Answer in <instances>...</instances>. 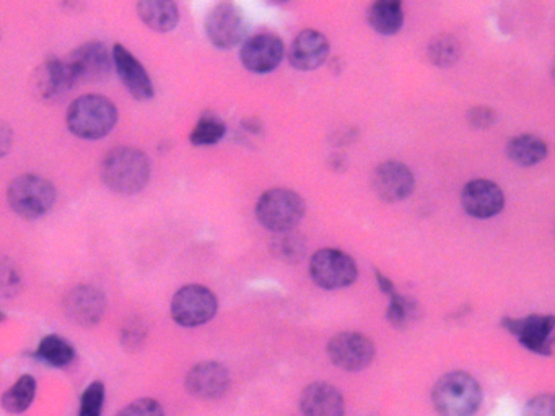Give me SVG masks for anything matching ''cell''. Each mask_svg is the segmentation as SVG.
Masks as SVG:
<instances>
[{
	"mask_svg": "<svg viewBox=\"0 0 555 416\" xmlns=\"http://www.w3.org/2000/svg\"><path fill=\"white\" fill-rule=\"evenodd\" d=\"M499 116L495 113L494 109L487 108V106H476L468 113V121L472 129L486 130L495 126Z\"/></svg>",
	"mask_w": 555,
	"mask_h": 416,
	"instance_id": "35",
	"label": "cell"
},
{
	"mask_svg": "<svg viewBox=\"0 0 555 416\" xmlns=\"http://www.w3.org/2000/svg\"><path fill=\"white\" fill-rule=\"evenodd\" d=\"M219 311V299L207 286H181L171 299L170 314L173 321L184 329H196L214 319Z\"/></svg>",
	"mask_w": 555,
	"mask_h": 416,
	"instance_id": "6",
	"label": "cell"
},
{
	"mask_svg": "<svg viewBox=\"0 0 555 416\" xmlns=\"http://www.w3.org/2000/svg\"><path fill=\"white\" fill-rule=\"evenodd\" d=\"M241 127H243L246 132H251V134H261L263 122L259 121L258 117H248L245 121H241Z\"/></svg>",
	"mask_w": 555,
	"mask_h": 416,
	"instance_id": "38",
	"label": "cell"
},
{
	"mask_svg": "<svg viewBox=\"0 0 555 416\" xmlns=\"http://www.w3.org/2000/svg\"><path fill=\"white\" fill-rule=\"evenodd\" d=\"M116 416H165V410L158 400L142 397L126 405Z\"/></svg>",
	"mask_w": 555,
	"mask_h": 416,
	"instance_id": "32",
	"label": "cell"
},
{
	"mask_svg": "<svg viewBox=\"0 0 555 416\" xmlns=\"http://www.w3.org/2000/svg\"><path fill=\"white\" fill-rule=\"evenodd\" d=\"M502 327L534 355L551 356L554 351V316L503 317Z\"/></svg>",
	"mask_w": 555,
	"mask_h": 416,
	"instance_id": "8",
	"label": "cell"
},
{
	"mask_svg": "<svg viewBox=\"0 0 555 416\" xmlns=\"http://www.w3.org/2000/svg\"><path fill=\"white\" fill-rule=\"evenodd\" d=\"M300 408L305 416H344L342 394L328 382H313L303 389Z\"/></svg>",
	"mask_w": 555,
	"mask_h": 416,
	"instance_id": "20",
	"label": "cell"
},
{
	"mask_svg": "<svg viewBox=\"0 0 555 416\" xmlns=\"http://www.w3.org/2000/svg\"><path fill=\"white\" fill-rule=\"evenodd\" d=\"M372 187L378 199L396 204L406 200L414 192L416 176L401 161H385L373 171Z\"/></svg>",
	"mask_w": 555,
	"mask_h": 416,
	"instance_id": "13",
	"label": "cell"
},
{
	"mask_svg": "<svg viewBox=\"0 0 555 416\" xmlns=\"http://www.w3.org/2000/svg\"><path fill=\"white\" fill-rule=\"evenodd\" d=\"M116 104L103 95H82L72 101L66 114L70 134L82 140L105 139L118 124Z\"/></svg>",
	"mask_w": 555,
	"mask_h": 416,
	"instance_id": "2",
	"label": "cell"
},
{
	"mask_svg": "<svg viewBox=\"0 0 555 416\" xmlns=\"http://www.w3.org/2000/svg\"><path fill=\"white\" fill-rule=\"evenodd\" d=\"M331 168H336V169L346 168V160L342 158V155L331 156Z\"/></svg>",
	"mask_w": 555,
	"mask_h": 416,
	"instance_id": "39",
	"label": "cell"
},
{
	"mask_svg": "<svg viewBox=\"0 0 555 416\" xmlns=\"http://www.w3.org/2000/svg\"><path fill=\"white\" fill-rule=\"evenodd\" d=\"M36 390H38V382L35 377L31 374H23L2 394L0 405L10 415L25 413L35 402Z\"/></svg>",
	"mask_w": 555,
	"mask_h": 416,
	"instance_id": "25",
	"label": "cell"
},
{
	"mask_svg": "<svg viewBox=\"0 0 555 416\" xmlns=\"http://www.w3.org/2000/svg\"><path fill=\"white\" fill-rule=\"evenodd\" d=\"M204 28L215 48L233 49L246 38L248 22L238 5L222 2L207 13Z\"/></svg>",
	"mask_w": 555,
	"mask_h": 416,
	"instance_id": "9",
	"label": "cell"
},
{
	"mask_svg": "<svg viewBox=\"0 0 555 416\" xmlns=\"http://www.w3.org/2000/svg\"><path fill=\"white\" fill-rule=\"evenodd\" d=\"M57 191L53 182L38 174H22L10 182L7 202L18 217L36 220L56 204Z\"/></svg>",
	"mask_w": 555,
	"mask_h": 416,
	"instance_id": "4",
	"label": "cell"
},
{
	"mask_svg": "<svg viewBox=\"0 0 555 416\" xmlns=\"http://www.w3.org/2000/svg\"><path fill=\"white\" fill-rule=\"evenodd\" d=\"M111 56H113L116 74L129 91V95L134 96L137 101L152 100L155 96V87L144 64L123 44H114Z\"/></svg>",
	"mask_w": 555,
	"mask_h": 416,
	"instance_id": "17",
	"label": "cell"
},
{
	"mask_svg": "<svg viewBox=\"0 0 555 416\" xmlns=\"http://www.w3.org/2000/svg\"><path fill=\"white\" fill-rule=\"evenodd\" d=\"M375 278L376 283L380 286L381 293H385V295L388 296L393 295L394 291H396V286H394V283L386 277L385 273L375 269Z\"/></svg>",
	"mask_w": 555,
	"mask_h": 416,
	"instance_id": "37",
	"label": "cell"
},
{
	"mask_svg": "<svg viewBox=\"0 0 555 416\" xmlns=\"http://www.w3.org/2000/svg\"><path fill=\"white\" fill-rule=\"evenodd\" d=\"M232 379L228 369L219 361H202L189 369L184 387L201 400H219L227 394Z\"/></svg>",
	"mask_w": 555,
	"mask_h": 416,
	"instance_id": "15",
	"label": "cell"
},
{
	"mask_svg": "<svg viewBox=\"0 0 555 416\" xmlns=\"http://www.w3.org/2000/svg\"><path fill=\"white\" fill-rule=\"evenodd\" d=\"M375 343L359 332H341L328 343V356L336 368L359 373L375 360Z\"/></svg>",
	"mask_w": 555,
	"mask_h": 416,
	"instance_id": "10",
	"label": "cell"
},
{
	"mask_svg": "<svg viewBox=\"0 0 555 416\" xmlns=\"http://www.w3.org/2000/svg\"><path fill=\"white\" fill-rule=\"evenodd\" d=\"M523 416H555V399L552 394L536 395L529 400L523 410Z\"/></svg>",
	"mask_w": 555,
	"mask_h": 416,
	"instance_id": "34",
	"label": "cell"
},
{
	"mask_svg": "<svg viewBox=\"0 0 555 416\" xmlns=\"http://www.w3.org/2000/svg\"><path fill=\"white\" fill-rule=\"evenodd\" d=\"M285 56V46L279 36L259 33L243 41L240 61L253 74H269L279 67Z\"/></svg>",
	"mask_w": 555,
	"mask_h": 416,
	"instance_id": "14",
	"label": "cell"
},
{
	"mask_svg": "<svg viewBox=\"0 0 555 416\" xmlns=\"http://www.w3.org/2000/svg\"><path fill=\"white\" fill-rule=\"evenodd\" d=\"M14 143V132L7 122L0 121V158H4L10 152Z\"/></svg>",
	"mask_w": 555,
	"mask_h": 416,
	"instance_id": "36",
	"label": "cell"
},
{
	"mask_svg": "<svg viewBox=\"0 0 555 416\" xmlns=\"http://www.w3.org/2000/svg\"><path fill=\"white\" fill-rule=\"evenodd\" d=\"M136 9L140 22L157 33L173 31L180 23V9L170 0H142Z\"/></svg>",
	"mask_w": 555,
	"mask_h": 416,
	"instance_id": "21",
	"label": "cell"
},
{
	"mask_svg": "<svg viewBox=\"0 0 555 416\" xmlns=\"http://www.w3.org/2000/svg\"><path fill=\"white\" fill-rule=\"evenodd\" d=\"M367 20L380 35L393 36L404 25L403 4L398 0H378L367 10Z\"/></svg>",
	"mask_w": 555,
	"mask_h": 416,
	"instance_id": "22",
	"label": "cell"
},
{
	"mask_svg": "<svg viewBox=\"0 0 555 416\" xmlns=\"http://www.w3.org/2000/svg\"><path fill=\"white\" fill-rule=\"evenodd\" d=\"M427 56L435 67L446 69L458 62L459 56H461V46L455 36H435L427 46Z\"/></svg>",
	"mask_w": 555,
	"mask_h": 416,
	"instance_id": "28",
	"label": "cell"
},
{
	"mask_svg": "<svg viewBox=\"0 0 555 416\" xmlns=\"http://www.w3.org/2000/svg\"><path fill=\"white\" fill-rule=\"evenodd\" d=\"M36 360L49 368H67L75 360V348L69 340L57 334H49L41 338L38 347L33 351Z\"/></svg>",
	"mask_w": 555,
	"mask_h": 416,
	"instance_id": "23",
	"label": "cell"
},
{
	"mask_svg": "<svg viewBox=\"0 0 555 416\" xmlns=\"http://www.w3.org/2000/svg\"><path fill=\"white\" fill-rule=\"evenodd\" d=\"M72 80L77 83L101 82L113 69V56L100 41L80 44L66 59Z\"/></svg>",
	"mask_w": 555,
	"mask_h": 416,
	"instance_id": "11",
	"label": "cell"
},
{
	"mask_svg": "<svg viewBox=\"0 0 555 416\" xmlns=\"http://www.w3.org/2000/svg\"><path fill=\"white\" fill-rule=\"evenodd\" d=\"M432 403L440 416H472L481 407V384L464 371L445 374L433 386Z\"/></svg>",
	"mask_w": 555,
	"mask_h": 416,
	"instance_id": "3",
	"label": "cell"
},
{
	"mask_svg": "<svg viewBox=\"0 0 555 416\" xmlns=\"http://www.w3.org/2000/svg\"><path fill=\"white\" fill-rule=\"evenodd\" d=\"M106 387L101 381H93L80 395L77 416H101L105 408Z\"/></svg>",
	"mask_w": 555,
	"mask_h": 416,
	"instance_id": "30",
	"label": "cell"
},
{
	"mask_svg": "<svg viewBox=\"0 0 555 416\" xmlns=\"http://www.w3.org/2000/svg\"><path fill=\"white\" fill-rule=\"evenodd\" d=\"M547 143L536 135L523 134L513 137L507 145V155L515 165L529 168L546 160Z\"/></svg>",
	"mask_w": 555,
	"mask_h": 416,
	"instance_id": "24",
	"label": "cell"
},
{
	"mask_svg": "<svg viewBox=\"0 0 555 416\" xmlns=\"http://www.w3.org/2000/svg\"><path fill=\"white\" fill-rule=\"evenodd\" d=\"M64 314L77 327H95L108 309L105 293L93 285H77L62 299Z\"/></svg>",
	"mask_w": 555,
	"mask_h": 416,
	"instance_id": "12",
	"label": "cell"
},
{
	"mask_svg": "<svg viewBox=\"0 0 555 416\" xmlns=\"http://www.w3.org/2000/svg\"><path fill=\"white\" fill-rule=\"evenodd\" d=\"M271 249L277 259L297 264L305 254V241L300 234L287 231L272 239Z\"/></svg>",
	"mask_w": 555,
	"mask_h": 416,
	"instance_id": "29",
	"label": "cell"
},
{
	"mask_svg": "<svg viewBox=\"0 0 555 416\" xmlns=\"http://www.w3.org/2000/svg\"><path fill=\"white\" fill-rule=\"evenodd\" d=\"M310 277L323 290H344L357 280L359 269L347 252L326 247L311 256Z\"/></svg>",
	"mask_w": 555,
	"mask_h": 416,
	"instance_id": "7",
	"label": "cell"
},
{
	"mask_svg": "<svg viewBox=\"0 0 555 416\" xmlns=\"http://www.w3.org/2000/svg\"><path fill=\"white\" fill-rule=\"evenodd\" d=\"M5 319H7V316H5V312H4V311H0V322H4Z\"/></svg>",
	"mask_w": 555,
	"mask_h": 416,
	"instance_id": "40",
	"label": "cell"
},
{
	"mask_svg": "<svg viewBox=\"0 0 555 416\" xmlns=\"http://www.w3.org/2000/svg\"><path fill=\"white\" fill-rule=\"evenodd\" d=\"M225 134H227L225 122L215 114L204 113L191 130L189 142L193 143L194 147H212L217 145Z\"/></svg>",
	"mask_w": 555,
	"mask_h": 416,
	"instance_id": "26",
	"label": "cell"
},
{
	"mask_svg": "<svg viewBox=\"0 0 555 416\" xmlns=\"http://www.w3.org/2000/svg\"><path fill=\"white\" fill-rule=\"evenodd\" d=\"M329 57V41L316 30H303L293 39L289 49V62L302 72L320 69Z\"/></svg>",
	"mask_w": 555,
	"mask_h": 416,
	"instance_id": "18",
	"label": "cell"
},
{
	"mask_svg": "<svg viewBox=\"0 0 555 416\" xmlns=\"http://www.w3.org/2000/svg\"><path fill=\"white\" fill-rule=\"evenodd\" d=\"M149 156L134 147H116L101 163V181L110 191L121 195L139 194L149 184Z\"/></svg>",
	"mask_w": 555,
	"mask_h": 416,
	"instance_id": "1",
	"label": "cell"
},
{
	"mask_svg": "<svg viewBox=\"0 0 555 416\" xmlns=\"http://www.w3.org/2000/svg\"><path fill=\"white\" fill-rule=\"evenodd\" d=\"M145 337H147V327L139 319H132L121 330V343H123V347L127 348V350L139 348L144 343Z\"/></svg>",
	"mask_w": 555,
	"mask_h": 416,
	"instance_id": "33",
	"label": "cell"
},
{
	"mask_svg": "<svg viewBox=\"0 0 555 416\" xmlns=\"http://www.w3.org/2000/svg\"><path fill=\"white\" fill-rule=\"evenodd\" d=\"M305 200L290 189H269L259 197L254 213L266 230L287 233L305 217Z\"/></svg>",
	"mask_w": 555,
	"mask_h": 416,
	"instance_id": "5",
	"label": "cell"
},
{
	"mask_svg": "<svg viewBox=\"0 0 555 416\" xmlns=\"http://www.w3.org/2000/svg\"><path fill=\"white\" fill-rule=\"evenodd\" d=\"M22 273L9 257H0V295L14 298L22 290Z\"/></svg>",
	"mask_w": 555,
	"mask_h": 416,
	"instance_id": "31",
	"label": "cell"
},
{
	"mask_svg": "<svg viewBox=\"0 0 555 416\" xmlns=\"http://www.w3.org/2000/svg\"><path fill=\"white\" fill-rule=\"evenodd\" d=\"M420 314L422 312L416 299L401 295L398 291H394L393 295L389 296L386 319L396 329H406L407 325L419 319Z\"/></svg>",
	"mask_w": 555,
	"mask_h": 416,
	"instance_id": "27",
	"label": "cell"
},
{
	"mask_svg": "<svg viewBox=\"0 0 555 416\" xmlns=\"http://www.w3.org/2000/svg\"><path fill=\"white\" fill-rule=\"evenodd\" d=\"M461 205L469 217L487 220L503 212L505 194L494 181L472 179L461 191Z\"/></svg>",
	"mask_w": 555,
	"mask_h": 416,
	"instance_id": "16",
	"label": "cell"
},
{
	"mask_svg": "<svg viewBox=\"0 0 555 416\" xmlns=\"http://www.w3.org/2000/svg\"><path fill=\"white\" fill-rule=\"evenodd\" d=\"M35 90L41 100L57 101L75 87L66 61L51 57L38 67L35 74Z\"/></svg>",
	"mask_w": 555,
	"mask_h": 416,
	"instance_id": "19",
	"label": "cell"
}]
</instances>
